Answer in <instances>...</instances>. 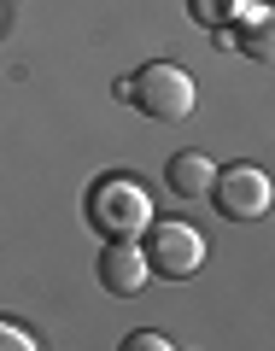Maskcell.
<instances>
[{"label":"cell","mask_w":275,"mask_h":351,"mask_svg":"<svg viewBox=\"0 0 275 351\" xmlns=\"http://www.w3.org/2000/svg\"><path fill=\"white\" fill-rule=\"evenodd\" d=\"M117 94H123L141 117H152V123H182V117H193V106H200L193 76L182 71V64H170V59H152V64H141V71H129Z\"/></svg>","instance_id":"6da1fadb"},{"label":"cell","mask_w":275,"mask_h":351,"mask_svg":"<svg viewBox=\"0 0 275 351\" xmlns=\"http://www.w3.org/2000/svg\"><path fill=\"white\" fill-rule=\"evenodd\" d=\"M88 228L100 240H141L152 223V199L141 182H129V176H100L94 188H88Z\"/></svg>","instance_id":"7a4b0ae2"},{"label":"cell","mask_w":275,"mask_h":351,"mask_svg":"<svg viewBox=\"0 0 275 351\" xmlns=\"http://www.w3.org/2000/svg\"><path fill=\"white\" fill-rule=\"evenodd\" d=\"M141 258H147V276L193 281L205 269V234L193 223H176V217H152L141 234Z\"/></svg>","instance_id":"3957f363"},{"label":"cell","mask_w":275,"mask_h":351,"mask_svg":"<svg viewBox=\"0 0 275 351\" xmlns=\"http://www.w3.org/2000/svg\"><path fill=\"white\" fill-rule=\"evenodd\" d=\"M211 199L228 223H263L275 205V182L263 164H223L211 176Z\"/></svg>","instance_id":"277c9868"},{"label":"cell","mask_w":275,"mask_h":351,"mask_svg":"<svg viewBox=\"0 0 275 351\" xmlns=\"http://www.w3.org/2000/svg\"><path fill=\"white\" fill-rule=\"evenodd\" d=\"M100 287L117 293V299H135V293H147V258H141V240H106L100 252Z\"/></svg>","instance_id":"5b68a950"},{"label":"cell","mask_w":275,"mask_h":351,"mask_svg":"<svg viewBox=\"0 0 275 351\" xmlns=\"http://www.w3.org/2000/svg\"><path fill=\"white\" fill-rule=\"evenodd\" d=\"M211 176H217V164L205 158V152H176V158L164 164V182H170V193H182V199L211 193Z\"/></svg>","instance_id":"8992f818"},{"label":"cell","mask_w":275,"mask_h":351,"mask_svg":"<svg viewBox=\"0 0 275 351\" xmlns=\"http://www.w3.org/2000/svg\"><path fill=\"white\" fill-rule=\"evenodd\" d=\"M240 29V47L252 53V59H270V6H246V12L235 18Z\"/></svg>","instance_id":"52a82bcc"},{"label":"cell","mask_w":275,"mask_h":351,"mask_svg":"<svg viewBox=\"0 0 275 351\" xmlns=\"http://www.w3.org/2000/svg\"><path fill=\"white\" fill-rule=\"evenodd\" d=\"M252 0H188V12L200 18L205 29H235V18L246 12Z\"/></svg>","instance_id":"ba28073f"},{"label":"cell","mask_w":275,"mask_h":351,"mask_svg":"<svg viewBox=\"0 0 275 351\" xmlns=\"http://www.w3.org/2000/svg\"><path fill=\"white\" fill-rule=\"evenodd\" d=\"M0 351H41V339L29 334L24 322H6V316H0Z\"/></svg>","instance_id":"9c48e42d"},{"label":"cell","mask_w":275,"mask_h":351,"mask_svg":"<svg viewBox=\"0 0 275 351\" xmlns=\"http://www.w3.org/2000/svg\"><path fill=\"white\" fill-rule=\"evenodd\" d=\"M117 351H176V346H170L164 334H152V328H135V334H129Z\"/></svg>","instance_id":"30bf717a"}]
</instances>
